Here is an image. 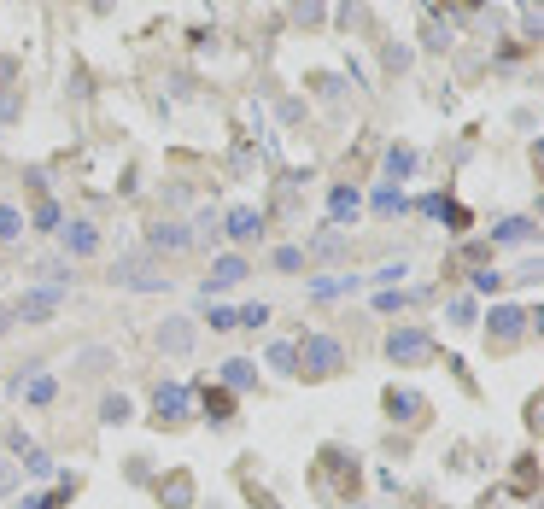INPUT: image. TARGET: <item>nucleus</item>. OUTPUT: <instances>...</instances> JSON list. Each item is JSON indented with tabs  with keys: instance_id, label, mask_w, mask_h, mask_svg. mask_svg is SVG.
I'll return each mask as SVG.
<instances>
[{
	"instance_id": "obj_1",
	"label": "nucleus",
	"mask_w": 544,
	"mask_h": 509,
	"mask_svg": "<svg viewBox=\"0 0 544 509\" xmlns=\"http://www.w3.org/2000/svg\"><path fill=\"white\" fill-rule=\"evenodd\" d=\"M340 369H345V345L328 340V334H311V340H305V352H299V375L328 381V375H340Z\"/></svg>"
},
{
	"instance_id": "obj_2",
	"label": "nucleus",
	"mask_w": 544,
	"mask_h": 509,
	"mask_svg": "<svg viewBox=\"0 0 544 509\" xmlns=\"http://www.w3.org/2000/svg\"><path fill=\"white\" fill-rule=\"evenodd\" d=\"M111 281H117V287H129V293H158V287H170V276L153 264V258H117Z\"/></svg>"
},
{
	"instance_id": "obj_3",
	"label": "nucleus",
	"mask_w": 544,
	"mask_h": 509,
	"mask_svg": "<svg viewBox=\"0 0 544 509\" xmlns=\"http://www.w3.org/2000/svg\"><path fill=\"white\" fill-rule=\"evenodd\" d=\"M427 352H434V340H427L422 328H392L387 334V357L392 363H422Z\"/></svg>"
},
{
	"instance_id": "obj_4",
	"label": "nucleus",
	"mask_w": 544,
	"mask_h": 509,
	"mask_svg": "<svg viewBox=\"0 0 544 509\" xmlns=\"http://www.w3.org/2000/svg\"><path fill=\"white\" fill-rule=\"evenodd\" d=\"M18 322H30V328H42V322L59 316V287H42V293H23L18 310H12Z\"/></svg>"
},
{
	"instance_id": "obj_5",
	"label": "nucleus",
	"mask_w": 544,
	"mask_h": 509,
	"mask_svg": "<svg viewBox=\"0 0 544 509\" xmlns=\"http://www.w3.org/2000/svg\"><path fill=\"white\" fill-rule=\"evenodd\" d=\"M492 340H498V345H510V340H521V328H527V322H533V316H521V310H510V305H498V310H492Z\"/></svg>"
},
{
	"instance_id": "obj_6",
	"label": "nucleus",
	"mask_w": 544,
	"mask_h": 509,
	"mask_svg": "<svg viewBox=\"0 0 544 509\" xmlns=\"http://www.w3.org/2000/svg\"><path fill=\"white\" fill-rule=\"evenodd\" d=\"M188 387H158L153 392V410H158V421H182V416H188Z\"/></svg>"
},
{
	"instance_id": "obj_7",
	"label": "nucleus",
	"mask_w": 544,
	"mask_h": 509,
	"mask_svg": "<svg viewBox=\"0 0 544 509\" xmlns=\"http://www.w3.org/2000/svg\"><path fill=\"white\" fill-rule=\"evenodd\" d=\"M200 410H205V421H217V428H222V421H234V392L229 387H205L200 392Z\"/></svg>"
},
{
	"instance_id": "obj_8",
	"label": "nucleus",
	"mask_w": 544,
	"mask_h": 509,
	"mask_svg": "<svg viewBox=\"0 0 544 509\" xmlns=\"http://www.w3.org/2000/svg\"><path fill=\"white\" fill-rule=\"evenodd\" d=\"M387 410H392V416H399V421H422V392H410V387H387Z\"/></svg>"
},
{
	"instance_id": "obj_9",
	"label": "nucleus",
	"mask_w": 544,
	"mask_h": 509,
	"mask_svg": "<svg viewBox=\"0 0 544 509\" xmlns=\"http://www.w3.org/2000/svg\"><path fill=\"white\" fill-rule=\"evenodd\" d=\"M158 345L182 357V352H188V345H193V322H188V316H170L164 328H158Z\"/></svg>"
},
{
	"instance_id": "obj_10",
	"label": "nucleus",
	"mask_w": 544,
	"mask_h": 509,
	"mask_svg": "<svg viewBox=\"0 0 544 509\" xmlns=\"http://www.w3.org/2000/svg\"><path fill=\"white\" fill-rule=\"evenodd\" d=\"M65 246L77 258H94V252H100V229H94V222H70V229H65Z\"/></svg>"
},
{
	"instance_id": "obj_11",
	"label": "nucleus",
	"mask_w": 544,
	"mask_h": 509,
	"mask_svg": "<svg viewBox=\"0 0 544 509\" xmlns=\"http://www.w3.org/2000/svg\"><path fill=\"white\" fill-rule=\"evenodd\" d=\"M252 269H246V258H217L211 264V281H205V293L211 287H234V281H246Z\"/></svg>"
},
{
	"instance_id": "obj_12",
	"label": "nucleus",
	"mask_w": 544,
	"mask_h": 509,
	"mask_svg": "<svg viewBox=\"0 0 544 509\" xmlns=\"http://www.w3.org/2000/svg\"><path fill=\"white\" fill-rule=\"evenodd\" d=\"M158 498H164L170 509H188V504H193V480H188V475H170V480H158Z\"/></svg>"
},
{
	"instance_id": "obj_13",
	"label": "nucleus",
	"mask_w": 544,
	"mask_h": 509,
	"mask_svg": "<svg viewBox=\"0 0 544 509\" xmlns=\"http://www.w3.org/2000/svg\"><path fill=\"white\" fill-rule=\"evenodd\" d=\"M229 234L234 240H258V234H264V217H258V211H229Z\"/></svg>"
},
{
	"instance_id": "obj_14",
	"label": "nucleus",
	"mask_w": 544,
	"mask_h": 509,
	"mask_svg": "<svg viewBox=\"0 0 544 509\" xmlns=\"http://www.w3.org/2000/svg\"><path fill=\"white\" fill-rule=\"evenodd\" d=\"M252 381H258V369L246 363V357H229V363H222V387H229V392H246Z\"/></svg>"
},
{
	"instance_id": "obj_15",
	"label": "nucleus",
	"mask_w": 544,
	"mask_h": 509,
	"mask_svg": "<svg viewBox=\"0 0 544 509\" xmlns=\"http://www.w3.org/2000/svg\"><path fill=\"white\" fill-rule=\"evenodd\" d=\"M188 240H193V234L182 229V222H158V229H153V246H158V252H164V246H170V252H182Z\"/></svg>"
},
{
	"instance_id": "obj_16",
	"label": "nucleus",
	"mask_w": 544,
	"mask_h": 509,
	"mask_svg": "<svg viewBox=\"0 0 544 509\" xmlns=\"http://www.w3.org/2000/svg\"><path fill=\"white\" fill-rule=\"evenodd\" d=\"M269 369H281V375H299V345H269Z\"/></svg>"
},
{
	"instance_id": "obj_17",
	"label": "nucleus",
	"mask_w": 544,
	"mask_h": 509,
	"mask_svg": "<svg viewBox=\"0 0 544 509\" xmlns=\"http://www.w3.org/2000/svg\"><path fill=\"white\" fill-rule=\"evenodd\" d=\"M410 170H416V153H410V146H392V153H387V176L399 182V176H410Z\"/></svg>"
},
{
	"instance_id": "obj_18",
	"label": "nucleus",
	"mask_w": 544,
	"mask_h": 509,
	"mask_svg": "<svg viewBox=\"0 0 544 509\" xmlns=\"http://www.w3.org/2000/svg\"><path fill=\"white\" fill-rule=\"evenodd\" d=\"M53 375H30V381H23V399H30V404H47V399H53Z\"/></svg>"
},
{
	"instance_id": "obj_19",
	"label": "nucleus",
	"mask_w": 544,
	"mask_h": 509,
	"mask_svg": "<svg viewBox=\"0 0 544 509\" xmlns=\"http://www.w3.org/2000/svg\"><path fill=\"white\" fill-rule=\"evenodd\" d=\"M328 211H333V222L357 217V193H352V188H333V200H328Z\"/></svg>"
},
{
	"instance_id": "obj_20",
	"label": "nucleus",
	"mask_w": 544,
	"mask_h": 509,
	"mask_svg": "<svg viewBox=\"0 0 544 509\" xmlns=\"http://www.w3.org/2000/svg\"><path fill=\"white\" fill-rule=\"evenodd\" d=\"M100 421H111V428H123V421H129V399H123V392H111V399L100 404Z\"/></svg>"
},
{
	"instance_id": "obj_21",
	"label": "nucleus",
	"mask_w": 544,
	"mask_h": 509,
	"mask_svg": "<svg viewBox=\"0 0 544 509\" xmlns=\"http://www.w3.org/2000/svg\"><path fill=\"white\" fill-rule=\"evenodd\" d=\"M23 468H30V475H53V457H47V451H35V445H23Z\"/></svg>"
},
{
	"instance_id": "obj_22",
	"label": "nucleus",
	"mask_w": 544,
	"mask_h": 509,
	"mask_svg": "<svg viewBox=\"0 0 544 509\" xmlns=\"http://www.w3.org/2000/svg\"><path fill=\"white\" fill-rule=\"evenodd\" d=\"M340 252H345L340 234H316V240H311V258H340Z\"/></svg>"
},
{
	"instance_id": "obj_23",
	"label": "nucleus",
	"mask_w": 544,
	"mask_h": 509,
	"mask_svg": "<svg viewBox=\"0 0 544 509\" xmlns=\"http://www.w3.org/2000/svg\"><path fill=\"white\" fill-rule=\"evenodd\" d=\"M18 234H23V217L12 205H0V240H18Z\"/></svg>"
},
{
	"instance_id": "obj_24",
	"label": "nucleus",
	"mask_w": 544,
	"mask_h": 509,
	"mask_svg": "<svg viewBox=\"0 0 544 509\" xmlns=\"http://www.w3.org/2000/svg\"><path fill=\"white\" fill-rule=\"evenodd\" d=\"M533 234V222L527 217H510V222H498V240H527Z\"/></svg>"
},
{
	"instance_id": "obj_25",
	"label": "nucleus",
	"mask_w": 544,
	"mask_h": 509,
	"mask_svg": "<svg viewBox=\"0 0 544 509\" xmlns=\"http://www.w3.org/2000/svg\"><path fill=\"white\" fill-rule=\"evenodd\" d=\"M375 211H380V217H392V211H404L399 188H380V193H375Z\"/></svg>"
},
{
	"instance_id": "obj_26",
	"label": "nucleus",
	"mask_w": 544,
	"mask_h": 509,
	"mask_svg": "<svg viewBox=\"0 0 544 509\" xmlns=\"http://www.w3.org/2000/svg\"><path fill=\"white\" fill-rule=\"evenodd\" d=\"M264 322H269V305H246L240 310V328H264Z\"/></svg>"
},
{
	"instance_id": "obj_27",
	"label": "nucleus",
	"mask_w": 544,
	"mask_h": 509,
	"mask_svg": "<svg viewBox=\"0 0 544 509\" xmlns=\"http://www.w3.org/2000/svg\"><path fill=\"white\" fill-rule=\"evenodd\" d=\"M211 328H217V334H229V328H240V310H222V305H217V310H211Z\"/></svg>"
},
{
	"instance_id": "obj_28",
	"label": "nucleus",
	"mask_w": 544,
	"mask_h": 509,
	"mask_svg": "<svg viewBox=\"0 0 544 509\" xmlns=\"http://www.w3.org/2000/svg\"><path fill=\"white\" fill-rule=\"evenodd\" d=\"M12 486H18V463H12V457H0V498H6Z\"/></svg>"
},
{
	"instance_id": "obj_29",
	"label": "nucleus",
	"mask_w": 544,
	"mask_h": 509,
	"mask_svg": "<svg viewBox=\"0 0 544 509\" xmlns=\"http://www.w3.org/2000/svg\"><path fill=\"white\" fill-rule=\"evenodd\" d=\"M299 264H305L299 246H281V252H276V269H299Z\"/></svg>"
},
{
	"instance_id": "obj_30",
	"label": "nucleus",
	"mask_w": 544,
	"mask_h": 509,
	"mask_svg": "<svg viewBox=\"0 0 544 509\" xmlns=\"http://www.w3.org/2000/svg\"><path fill=\"white\" fill-rule=\"evenodd\" d=\"M35 229H59V205H42V211H35Z\"/></svg>"
},
{
	"instance_id": "obj_31",
	"label": "nucleus",
	"mask_w": 544,
	"mask_h": 509,
	"mask_svg": "<svg viewBox=\"0 0 544 509\" xmlns=\"http://www.w3.org/2000/svg\"><path fill=\"white\" fill-rule=\"evenodd\" d=\"M6 328H12V310H6V305H0V334H6Z\"/></svg>"
}]
</instances>
